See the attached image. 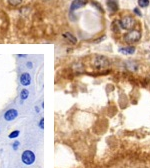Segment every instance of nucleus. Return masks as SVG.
Segmentation results:
<instances>
[{"label":"nucleus","mask_w":150,"mask_h":168,"mask_svg":"<svg viewBox=\"0 0 150 168\" xmlns=\"http://www.w3.org/2000/svg\"><path fill=\"white\" fill-rule=\"evenodd\" d=\"M92 65L97 69H104L109 66V60L105 56L95 55L92 58Z\"/></svg>","instance_id":"obj_1"},{"label":"nucleus","mask_w":150,"mask_h":168,"mask_svg":"<svg viewBox=\"0 0 150 168\" xmlns=\"http://www.w3.org/2000/svg\"><path fill=\"white\" fill-rule=\"evenodd\" d=\"M140 38H141V34H140L138 30H130L129 32H127L124 35L125 42L129 43V44H132V43L139 41Z\"/></svg>","instance_id":"obj_2"},{"label":"nucleus","mask_w":150,"mask_h":168,"mask_svg":"<svg viewBox=\"0 0 150 168\" xmlns=\"http://www.w3.org/2000/svg\"><path fill=\"white\" fill-rule=\"evenodd\" d=\"M21 160L26 165H31L35 161V154L31 150H25L21 155Z\"/></svg>","instance_id":"obj_3"},{"label":"nucleus","mask_w":150,"mask_h":168,"mask_svg":"<svg viewBox=\"0 0 150 168\" xmlns=\"http://www.w3.org/2000/svg\"><path fill=\"white\" fill-rule=\"evenodd\" d=\"M134 24H135V20L131 16H125V17H123L120 20V26L123 29H126V30H131L134 27Z\"/></svg>","instance_id":"obj_4"},{"label":"nucleus","mask_w":150,"mask_h":168,"mask_svg":"<svg viewBox=\"0 0 150 168\" xmlns=\"http://www.w3.org/2000/svg\"><path fill=\"white\" fill-rule=\"evenodd\" d=\"M18 116V111L16 109H9L4 113V119L6 121H12Z\"/></svg>","instance_id":"obj_5"},{"label":"nucleus","mask_w":150,"mask_h":168,"mask_svg":"<svg viewBox=\"0 0 150 168\" xmlns=\"http://www.w3.org/2000/svg\"><path fill=\"white\" fill-rule=\"evenodd\" d=\"M87 4V0H74L72 3H71V6H70V10L71 11H74L76 9H79L85 6Z\"/></svg>","instance_id":"obj_6"},{"label":"nucleus","mask_w":150,"mask_h":168,"mask_svg":"<svg viewBox=\"0 0 150 168\" xmlns=\"http://www.w3.org/2000/svg\"><path fill=\"white\" fill-rule=\"evenodd\" d=\"M20 83L24 86L30 85V83H31V76H30L29 73L25 72L23 74H21V76H20Z\"/></svg>","instance_id":"obj_7"},{"label":"nucleus","mask_w":150,"mask_h":168,"mask_svg":"<svg viewBox=\"0 0 150 168\" xmlns=\"http://www.w3.org/2000/svg\"><path fill=\"white\" fill-rule=\"evenodd\" d=\"M119 52L122 53V54H125V55H131V54H134L135 53V48L134 47H121L119 48Z\"/></svg>","instance_id":"obj_8"},{"label":"nucleus","mask_w":150,"mask_h":168,"mask_svg":"<svg viewBox=\"0 0 150 168\" xmlns=\"http://www.w3.org/2000/svg\"><path fill=\"white\" fill-rule=\"evenodd\" d=\"M107 6L110 9V11L115 12L118 10V1L117 0H108L107 1Z\"/></svg>","instance_id":"obj_9"},{"label":"nucleus","mask_w":150,"mask_h":168,"mask_svg":"<svg viewBox=\"0 0 150 168\" xmlns=\"http://www.w3.org/2000/svg\"><path fill=\"white\" fill-rule=\"evenodd\" d=\"M63 36H64V38H66L67 40H69L70 42H72V43H76V38L71 34V33L66 32V33H64V34H63Z\"/></svg>","instance_id":"obj_10"},{"label":"nucleus","mask_w":150,"mask_h":168,"mask_svg":"<svg viewBox=\"0 0 150 168\" xmlns=\"http://www.w3.org/2000/svg\"><path fill=\"white\" fill-rule=\"evenodd\" d=\"M28 95H29V91L27 89H23L21 92H20V97H21L22 100H25L28 98Z\"/></svg>","instance_id":"obj_11"},{"label":"nucleus","mask_w":150,"mask_h":168,"mask_svg":"<svg viewBox=\"0 0 150 168\" xmlns=\"http://www.w3.org/2000/svg\"><path fill=\"white\" fill-rule=\"evenodd\" d=\"M138 5L140 7H147L149 5V0H138Z\"/></svg>","instance_id":"obj_12"},{"label":"nucleus","mask_w":150,"mask_h":168,"mask_svg":"<svg viewBox=\"0 0 150 168\" xmlns=\"http://www.w3.org/2000/svg\"><path fill=\"white\" fill-rule=\"evenodd\" d=\"M19 134H20V131L19 130H15V131H12V132L8 135V137L10 139H14V138H16V137L19 136Z\"/></svg>","instance_id":"obj_13"},{"label":"nucleus","mask_w":150,"mask_h":168,"mask_svg":"<svg viewBox=\"0 0 150 168\" xmlns=\"http://www.w3.org/2000/svg\"><path fill=\"white\" fill-rule=\"evenodd\" d=\"M8 2H9L10 5H12V6H17V5H19L20 3L22 2V0H8Z\"/></svg>","instance_id":"obj_14"},{"label":"nucleus","mask_w":150,"mask_h":168,"mask_svg":"<svg viewBox=\"0 0 150 168\" xmlns=\"http://www.w3.org/2000/svg\"><path fill=\"white\" fill-rule=\"evenodd\" d=\"M19 142H18V141H15V142L14 143H13V145H12V147H13V149H14V150H17L18 149V147H19Z\"/></svg>","instance_id":"obj_15"},{"label":"nucleus","mask_w":150,"mask_h":168,"mask_svg":"<svg viewBox=\"0 0 150 168\" xmlns=\"http://www.w3.org/2000/svg\"><path fill=\"white\" fill-rule=\"evenodd\" d=\"M39 127L41 129L44 128V118H41V120H40V122H39Z\"/></svg>","instance_id":"obj_16"},{"label":"nucleus","mask_w":150,"mask_h":168,"mask_svg":"<svg viewBox=\"0 0 150 168\" xmlns=\"http://www.w3.org/2000/svg\"><path fill=\"white\" fill-rule=\"evenodd\" d=\"M134 12H135L138 16H141V15H142L141 13H140V11H139V9H138V8H134Z\"/></svg>","instance_id":"obj_17"},{"label":"nucleus","mask_w":150,"mask_h":168,"mask_svg":"<svg viewBox=\"0 0 150 168\" xmlns=\"http://www.w3.org/2000/svg\"><path fill=\"white\" fill-rule=\"evenodd\" d=\"M27 67H28V68H32V63L31 62H27Z\"/></svg>","instance_id":"obj_18"}]
</instances>
